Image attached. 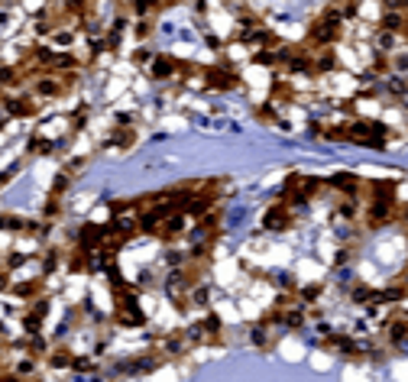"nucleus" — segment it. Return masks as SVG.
<instances>
[{
	"instance_id": "f257e3e1",
	"label": "nucleus",
	"mask_w": 408,
	"mask_h": 382,
	"mask_svg": "<svg viewBox=\"0 0 408 382\" xmlns=\"http://www.w3.org/2000/svg\"><path fill=\"white\" fill-rule=\"evenodd\" d=\"M347 139H350V143H360V146L382 149L389 139V130H386V123H379V120L360 117V120H354V123H347Z\"/></svg>"
},
{
	"instance_id": "f03ea898",
	"label": "nucleus",
	"mask_w": 408,
	"mask_h": 382,
	"mask_svg": "<svg viewBox=\"0 0 408 382\" xmlns=\"http://www.w3.org/2000/svg\"><path fill=\"white\" fill-rule=\"evenodd\" d=\"M318 188H321V181L318 179H308V175H289L285 188H282V201L305 204V201H312L314 194H318Z\"/></svg>"
},
{
	"instance_id": "7ed1b4c3",
	"label": "nucleus",
	"mask_w": 408,
	"mask_h": 382,
	"mask_svg": "<svg viewBox=\"0 0 408 382\" xmlns=\"http://www.w3.org/2000/svg\"><path fill=\"white\" fill-rule=\"evenodd\" d=\"M263 227H266V230H289L292 227L289 201H279L276 208H269L266 217H263Z\"/></svg>"
},
{
	"instance_id": "20e7f679",
	"label": "nucleus",
	"mask_w": 408,
	"mask_h": 382,
	"mask_svg": "<svg viewBox=\"0 0 408 382\" xmlns=\"http://www.w3.org/2000/svg\"><path fill=\"white\" fill-rule=\"evenodd\" d=\"M207 88H214V91H227V88H236V74L227 68V65H214V68H207Z\"/></svg>"
},
{
	"instance_id": "39448f33",
	"label": "nucleus",
	"mask_w": 408,
	"mask_h": 382,
	"mask_svg": "<svg viewBox=\"0 0 408 382\" xmlns=\"http://www.w3.org/2000/svg\"><path fill=\"white\" fill-rule=\"evenodd\" d=\"M386 337L389 343H405L408 340V314H396V318H389L386 321Z\"/></svg>"
},
{
	"instance_id": "423d86ee",
	"label": "nucleus",
	"mask_w": 408,
	"mask_h": 382,
	"mask_svg": "<svg viewBox=\"0 0 408 382\" xmlns=\"http://www.w3.org/2000/svg\"><path fill=\"white\" fill-rule=\"evenodd\" d=\"M379 26L392 32H405L408 30V13L405 10H386L379 17Z\"/></svg>"
},
{
	"instance_id": "0eeeda50",
	"label": "nucleus",
	"mask_w": 408,
	"mask_h": 382,
	"mask_svg": "<svg viewBox=\"0 0 408 382\" xmlns=\"http://www.w3.org/2000/svg\"><path fill=\"white\" fill-rule=\"evenodd\" d=\"M331 185L334 188H340L344 194H354V198L360 194V188H363V181L356 179V175H350V172H337V175L331 179Z\"/></svg>"
},
{
	"instance_id": "6e6552de",
	"label": "nucleus",
	"mask_w": 408,
	"mask_h": 382,
	"mask_svg": "<svg viewBox=\"0 0 408 382\" xmlns=\"http://www.w3.org/2000/svg\"><path fill=\"white\" fill-rule=\"evenodd\" d=\"M334 68H337V59H334L331 46H324L321 52L314 55V74H331Z\"/></svg>"
},
{
	"instance_id": "1a4fd4ad",
	"label": "nucleus",
	"mask_w": 408,
	"mask_h": 382,
	"mask_svg": "<svg viewBox=\"0 0 408 382\" xmlns=\"http://www.w3.org/2000/svg\"><path fill=\"white\" fill-rule=\"evenodd\" d=\"M150 72L156 74V78H172V74L178 72V62H175V59H169V55H159V59L150 65Z\"/></svg>"
},
{
	"instance_id": "9d476101",
	"label": "nucleus",
	"mask_w": 408,
	"mask_h": 382,
	"mask_svg": "<svg viewBox=\"0 0 408 382\" xmlns=\"http://www.w3.org/2000/svg\"><path fill=\"white\" fill-rule=\"evenodd\" d=\"M350 298H354L356 305H369V301L376 298V292H373L369 285H356V288H354V295H350Z\"/></svg>"
},
{
	"instance_id": "9b49d317",
	"label": "nucleus",
	"mask_w": 408,
	"mask_h": 382,
	"mask_svg": "<svg viewBox=\"0 0 408 382\" xmlns=\"http://www.w3.org/2000/svg\"><path fill=\"white\" fill-rule=\"evenodd\" d=\"M192 305H198V308H204V305H207V288H198V292H192Z\"/></svg>"
},
{
	"instance_id": "f8f14e48",
	"label": "nucleus",
	"mask_w": 408,
	"mask_h": 382,
	"mask_svg": "<svg viewBox=\"0 0 408 382\" xmlns=\"http://www.w3.org/2000/svg\"><path fill=\"white\" fill-rule=\"evenodd\" d=\"M318 295H321V285H308L305 292H301V298H305V301H314Z\"/></svg>"
},
{
	"instance_id": "ddd939ff",
	"label": "nucleus",
	"mask_w": 408,
	"mask_h": 382,
	"mask_svg": "<svg viewBox=\"0 0 408 382\" xmlns=\"http://www.w3.org/2000/svg\"><path fill=\"white\" fill-rule=\"evenodd\" d=\"M3 285H7V279H3V276H0V288H3Z\"/></svg>"
}]
</instances>
